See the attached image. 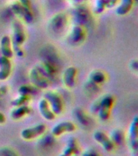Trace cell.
Returning <instances> with one entry per match:
<instances>
[{
	"label": "cell",
	"instance_id": "6da1fadb",
	"mask_svg": "<svg viewBox=\"0 0 138 156\" xmlns=\"http://www.w3.org/2000/svg\"><path fill=\"white\" fill-rule=\"evenodd\" d=\"M45 98L48 102L52 112L56 115H59L63 112V102L62 98L58 93L54 91H48L45 94Z\"/></svg>",
	"mask_w": 138,
	"mask_h": 156
},
{
	"label": "cell",
	"instance_id": "7a4b0ae2",
	"mask_svg": "<svg viewBox=\"0 0 138 156\" xmlns=\"http://www.w3.org/2000/svg\"><path fill=\"white\" fill-rule=\"evenodd\" d=\"M13 27V48L19 47L26 40V34L24 32L23 24L19 20H16L12 23Z\"/></svg>",
	"mask_w": 138,
	"mask_h": 156
},
{
	"label": "cell",
	"instance_id": "3957f363",
	"mask_svg": "<svg viewBox=\"0 0 138 156\" xmlns=\"http://www.w3.org/2000/svg\"><path fill=\"white\" fill-rule=\"evenodd\" d=\"M46 127L45 124H37L36 126L23 129L20 133V136L24 140L29 141V140H33V139L41 136L46 132Z\"/></svg>",
	"mask_w": 138,
	"mask_h": 156
},
{
	"label": "cell",
	"instance_id": "277c9868",
	"mask_svg": "<svg viewBox=\"0 0 138 156\" xmlns=\"http://www.w3.org/2000/svg\"><path fill=\"white\" fill-rule=\"evenodd\" d=\"M11 8L15 14L18 16L19 18H22L27 23H31L34 20V15L31 9L25 8L24 6H22L19 1L12 2V4L11 5Z\"/></svg>",
	"mask_w": 138,
	"mask_h": 156
},
{
	"label": "cell",
	"instance_id": "5b68a950",
	"mask_svg": "<svg viewBox=\"0 0 138 156\" xmlns=\"http://www.w3.org/2000/svg\"><path fill=\"white\" fill-rule=\"evenodd\" d=\"M29 78L32 85L37 89H46L49 86V80L46 79L36 68H33L29 73Z\"/></svg>",
	"mask_w": 138,
	"mask_h": 156
},
{
	"label": "cell",
	"instance_id": "8992f818",
	"mask_svg": "<svg viewBox=\"0 0 138 156\" xmlns=\"http://www.w3.org/2000/svg\"><path fill=\"white\" fill-rule=\"evenodd\" d=\"M76 130V125L73 122L63 121L56 124L52 129V135L55 136H61L62 134L67 133H73Z\"/></svg>",
	"mask_w": 138,
	"mask_h": 156
},
{
	"label": "cell",
	"instance_id": "52a82bcc",
	"mask_svg": "<svg viewBox=\"0 0 138 156\" xmlns=\"http://www.w3.org/2000/svg\"><path fill=\"white\" fill-rule=\"evenodd\" d=\"M94 138L97 142L102 145V146L107 151H111L114 150L115 144L112 142L109 136L102 131H96L94 133Z\"/></svg>",
	"mask_w": 138,
	"mask_h": 156
},
{
	"label": "cell",
	"instance_id": "ba28073f",
	"mask_svg": "<svg viewBox=\"0 0 138 156\" xmlns=\"http://www.w3.org/2000/svg\"><path fill=\"white\" fill-rule=\"evenodd\" d=\"M12 73V62L10 58L0 57V80H6Z\"/></svg>",
	"mask_w": 138,
	"mask_h": 156
},
{
	"label": "cell",
	"instance_id": "9c48e42d",
	"mask_svg": "<svg viewBox=\"0 0 138 156\" xmlns=\"http://www.w3.org/2000/svg\"><path fill=\"white\" fill-rule=\"evenodd\" d=\"M77 74V69L75 67H68L65 70L63 76L64 85L68 88L74 87L76 84V76Z\"/></svg>",
	"mask_w": 138,
	"mask_h": 156
},
{
	"label": "cell",
	"instance_id": "30bf717a",
	"mask_svg": "<svg viewBox=\"0 0 138 156\" xmlns=\"http://www.w3.org/2000/svg\"><path fill=\"white\" fill-rule=\"evenodd\" d=\"M0 50L2 55L8 58H12L13 56V50L12 47V41L8 36H3L0 41Z\"/></svg>",
	"mask_w": 138,
	"mask_h": 156
},
{
	"label": "cell",
	"instance_id": "8fae6325",
	"mask_svg": "<svg viewBox=\"0 0 138 156\" xmlns=\"http://www.w3.org/2000/svg\"><path fill=\"white\" fill-rule=\"evenodd\" d=\"M39 111L41 112V115L47 120H53L55 118V114L52 112L48 102L46 101V98L41 99L39 102L38 105Z\"/></svg>",
	"mask_w": 138,
	"mask_h": 156
},
{
	"label": "cell",
	"instance_id": "7c38bea8",
	"mask_svg": "<svg viewBox=\"0 0 138 156\" xmlns=\"http://www.w3.org/2000/svg\"><path fill=\"white\" fill-rule=\"evenodd\" d=\"M85 38V29L81 25H76L73 27L70 35L71 41L74 44L81 43Z\"/></svg>",
	"mask_w": 138,
	"mask_h": 156
},
{
	"label": "cell",
	"instance_id": "4fadbf2b",
	"mask_svg": "<svg viewBox=\"0 0 138 156\" xmlns=\"http://www.w3.org/2000/svg\"><path fill=\"white\" fill-rule=\"evenodd\" d=\"M30 112H31V108L27 105H23V106L16 107V108L12 110L11 112V117L12 119L17 120L29 115Z\"/></svg>",
	"mask_w": 138,
	"mask_h": 156
},
{
	"label": "cell",
	"instance_id": "5bb4252c",
	"mask_svg": "<svg viewBox=\"0 0 138 156\" xmlns=\"http://www.w3.org/2000/svg\"><path fill=\"white\" fill-rule=\"evenodd\" d=\"M76 17L77 21L81 24H87V22H89L90 18V11L86 7L80 6L76 10Z\"/></svg>",
	"mask_w": 138,
	"mask_h": 156
},
{
	"label": "cell",
	"instance_id": "9a60e30c",
	"mask_svg": "<svg viewBox=\"0 0 138 156\" xmlns=\"http://www.w3.org/2000/svg\"><path fill=\"white\" fill-rule=\"evenodd\" d=\"M133 4L134 0H121L115 10L116 14L118 16H125L131 11Z\"/></svg>",
	"mask_w": 138,
	"mask_h": 156
},
{
	"label": "cell",
	"instance_id": "2e32d148",
	"mask_svg": "<svg viewBox=\"0 0 138 156\" xmlns=\"http://www.w3.org/2000/svg\"><path fill=\"white\" fill-rule=\"evenodd\" d=\"M66 20H67V18L64 14L60 13V14L56 15L51 20V27L53 28L55 31H58L64 27Z\"/></svg>",
	"mask_w": 138,
	"mask_h": 156
},
{
	"label": "cell",
	"instance_id": "e0dca14e",
	"mask_svg": "<svg viewBox=\"0 0 138 156\" xmlns=\"http://www.w3.org/2000/svg\"><path fill=\"white\" fill-rule=\"evenodd\" d=\"M90 81L100 85H102L107 80V76L102 71L100 70H94L90 73L89 76Z\"/></svg>",
	"mask_w": 138,
	"mask_h": 156
},
{
	"label": "cell",
	"instance_id": "ac0fdd59",
	"mask_svg": "<svg viewBox=\"0 0 138 156\" xmlns=\"http://www.w3.org/2000/svg\"><path fill=\"white\" fill-rule=\"evenodd\" d=\"M110 138L115 144V146H121L125 141V135L121 129H114L111 133Z\"/></svg>",
	"mask_w": 138,
	"mask_h": 156
},
{
	"label": "cell",
	"instance_id": "d6986e66",
	"mask_svg": "<svg viewBox=\"0 0 138 156\" xmlns=\"http://www.w3.org/2000/svg\"><path fill=\"white\" fill-rule=\"evenodd\" d=\"M100 108L111 110L115 103V98L111 94H106L99 100Z\"/></svg>",
	"mask_w": 138,
	"mask_h": 156
},
{
	"label": "cell",
	"instance_id": "ffe728a7",
	"mask_svg": "<svg viewBox=\"0 0 138 156\" xmlns=\"http://www.w3.org/2000/svg\"><path fill=\"white\" fill-rule=\"evenodd\" d=\"M38 89L37 87H35L34 85H22L19 88L18 90V92H19V95H30L34 94H36L37 92Z\"/></svg>",
	"mask_w": 138,
	"mask_h": 156
},
{
	"label": "cell",
	"instance_id": "44dd1931",
	"mask_svg": "<svg viewBox=\"0 0 138 156\" xmlns=\"http://www.w3.org/2000/svg\"><path fill=\"white\" fill-rule=\"evenodd\" d=\"M129 140L138 138V124L133 119V121L129 126Z\"/></svg>",
	"mask_w": 138,
	"mask_h": 156
},
{
	"label": "cell",
	"instance_id": "7402d4cb",
	"mask_svg": "<svg viewBox=\"0 0 138 156\" xmlns=\"http://www.w3.org/2000/svg\"><path fill=\"white\" fill-rule=\"evenodd\" d=\"M30 100L29 95H19V97L12 101V105L14 107H19L23 105H26Z\"/></svg>",
	"mask_w": 138,
	"mask_h": 156
},
{
	"label": "cell",
	"instance_id": "603a6c76",
	"mask_svg": "<svg viewBox=\"0 0 138 156\" xmlns=\"http://www.w3.org/2000/svg\"><path fill=\"white\" fill-rule=\"evenodd\" d=\"M97 115L99 119L102 121H106L109 119L111 116V110L103 109V108H100L99 111L97 112Z\"/></svg>",
	"mask_w": 138,
	"mask_h": 156
},
{
	"label": "cell",
	"instance_id": "cb8c5ba5",
	"mask_svg": "<svg viewBox=\"0 0 138 156\" xmlns=\"http://www.w3.org/2000/svg\"><path fill=\"white\" fill-rule=\"evenodd\" d=\"M106 5H107L106 0H97L96 6H95V12L97 14H100L104 12V10L107 8Z\"/></svg>",
	"mask_w": 138,
	"mask_h": 156
},
{
	"label": "cell",
	"instance_id": "d4e9b609",
	"mask_svg": "<svg viewBox=\"0 0 138 156\" xmlns=\"http://www.w3.org/2000/svg\"><path fill=\"white\" fill-rule=\"evenodd\" d=\"M76 116H77L78 120L84 125L89 124V118L86 115L82 112V110H77L76 111Z\"/></svg>",
	"mask_w": 138,
	"mask_h": 156
},
{
	"label": "cell",
	"instance_id": "484cf974",
	"mask_svg": "<svg viewBox=\"0 0 138 156\" xmlns=\"http://www.w3.org/2000/svg\"><path fill=\"white\" fill-rule=\"evenodd\" d=\"M0 155L1 156H18L16 151L12 149L6 147V148L0 149Z\"/></svg>",
	"mask_w": 138,
	"mask_h": 156
},
{
	"label": "cell",
	"instance_id": "4316f807",
	"mask_svg": "<svg viewBox=\"0 0 138 156\" xmlns=\"http://www.w3.org/2000/svg\"><path fill=\"white\" fill-rule=\"evenodd\" d=\"M77 151H76L75 148H73V146H69V145H68V146H67V147L64 149V151H63V154H61L59 156H71V155H73V154L76 153Z\"/></svg>",
	"mask_w": 138,
	"mask_h": 156
},
{
	"label": "cell",
	"instance_id": "83f0119b",
	"mask_svg": "<svg viewBox=\"0 0 138 156\" xmlns=\"http://www.w3.org/2000/svg\"><path fill=\"white\" fill-rule=\"evenodd\" d=\"M129 146L136 156H138V138L129 140Z\"/></svg>",
	"mask_w": 138,
	"mask_h": 156
},
{
	"label": "cell",
	"instance_id": "f1b7e54d",
	"mask_svg": "<svg viewBox=\"0 0 138 156\" xmlns=\"http://www.w3.org/2000/svg\"><path fill=\"white\" fill-rule=\"evenodd\" d=\"M82 156H100V154L94 150H88L82 154Z\"/></svg>",
	"mask_w": 138,
	"mask_h": 156
},
{
	"label": "cell",
	"instance_id": "f546056e",
	"mask_svg": "<svg viewBox=\"0 0 138 156\" xmlns=\"http://www.w3.org/2000/svg\"><path fill=\"white\" fill-rule=\"evenodd\" d=\"M130 68H131L132 70L138 73V59H135V60L132 61L131 63H130Z\"/></svg>",
	"mask_w": 138,
	"mask_h": 156
},
{
	"label": "cell",
	"instance_id": "4dcf8cb0",
	"mask_svg": "<svg viewBox=\"0 0 138 156\" xmlns=\"http://www.w3.org/2000/svg\"><path fill=\"white\" fill-rule=\"evenodd\" d=\"M118 2H119V0H107L106 7H107V8H111V7L116 6Z\"/></svg>",
	"mask_w": 138,
	"mask_h": 156
},
{
	"label": "cell",
	"instance_id": "1f68e13d",
	"mask_svg": "<svg viewBox=\"0 0 138 156\" xmlns=\"http://www.w3.org/2000/svg\"><path fill=\"white\" fill-rule=\"evenodd\" d=\"M19 2H20L22 6H24L25 8L31 9V2H30V0H19Z\"/></svg>",
	"mask_w": 138,
	"mask_h": 156
},
{
	"label": "cell",
	"instance_id": "d6a6232c",
	"mask_svg": "<svg viewBox=\"0 0 138 156\" xmlns=\"http://www.w3.org/2000/svg\"><path fill=\"white\" fill-rule=\"evenodd\" d=\"M91 109H92L93 112H94V113H97V112H98L100 109L99 100H98V101H97L96 102H94V103L93 104L92 107H91Z\"/></svg>",
	"mask_w": 138,
	"mask_h": 156
},
{
	"label": "cell",
	"instance_id": "836d02e7",
	"mask_svg": "<svg viewBox=\"0 0 138 156\" xmlns=\"http://www.w3.org/2000/svg\"><path fill=\"white\" fill-rule=\"evenodd\" d=\"M8 92V88L6 86H2L0 88V97H2L3 95H5Z\"/></svg>",
	"mask_w": 138,
	"mask_h": 156
},
{
	"label": "cell",
	"instance_id": "e575fe53",
	"mask_svg": "<svg viewBox=\"0 0 138 156\" xmlns=\"http://www.w3.org/2000/svg\"><path fill=\"white\" fill-rule=\"evenodd\" d=\"M5 122H6V116L2 112H0V124H4Z\"/></svg>",
	"mask_w": 138,
	"mask_h": 156
},
{
	"label": "cell",
	"instance_id": "d590c367",
	"mask_svg": "<svg viewBox=\"0 0 138 156\" xmlns=\"http://www.w3.org/2000/svg\"><path fill=\"white\" fill-rule=\"evenodd\" d=\"M133 120H135V121H136V123H137V124H138V115H136V116L134 117Z\"/></svg>",
	"mask_w": 138,
	"mask_h": 156
},
{
	"label": "cell",
	"instance_id": "8d00e7d4",
	"mask_svg": "<svg viewBox=\"0 0 138 156\" xmlns=\"http://www.w3.org/2000/svg\"><path fill=\"white\" fill-rule=\"evenodd\" d=\"M134 2H136V3H138V0H134Z\"/></svg>",
	"mask_w": 138,
	"mask_h": 156
},
{
	"label": "cell",
	"instance_id": "74e56055",
	"mask_svg": "<svg viewBox=\"0 0 138 156\" xmlns=\"http://www.w3.org/2000/svg\"><path fill=\"white\" fill-rule=\"evenodd\" d=\"M107 0H106V2H107Z\"/></svg>",
	"mask_w": 138,
	"mask_h": 156
},
{
	"label": "cell",
	"instance_id": "f35d334b",
	"mask_svg": "<svg viewBox=\"0 0 138 156\" xmlns=\"http://www.w3.org/2000/svg\"><path fill=\"white\" fill-rule=\"evenodd\" d=\"M135 156H136V155H135Z\"/></svg>",
	"mask_w": 138,
	"mask_h": 156
}]
</instances>
